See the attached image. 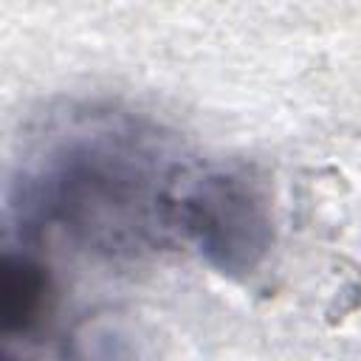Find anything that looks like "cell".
<instances>
[{"label": "cell", "instance_id": "cell-1", "mask_svg": "<svg viewBox=\"0 0 361 361\" xmlns=\"http://www.w3.org/2000/svg\"><path fill=\"white\" fill-rule=\"evenodd\" d=\"M189 164L141 118L71 116L20 172L11 203L20 237L56 231L104 259L178 248L175 200Z\"/></svg>", "mask_w": 361, "mask_h": 361}, {"label": "cell", "instance_id": "cell-3", "mask_svg": "<svg viewBox=\"0 0 361 361\" xmlns=\"http://www.w3.org/2000/svg\"><path fill=\"white\" fill-rule=\"evenodd\" d=\"M51 307V274L23 245H6L3 279H0V316L3 330L31 333L39 327Z\"/></svg>", "mask_w": 361, "mask_h": 361}, {"label": "cell", "instance_id": "cell-4", "mask_svg": "<svg viewBox=\"0 0 361 361\" xmlns=\"http://www.w3.org/2000/svg\"><path fill=\"white\" fill-rule=\"evenodd\" d=\"M6 361H11V358H6Z\"/></svg>", "mask_w": 361, "mask_h": 361}, {"label": "cell", "instance_id": "cell-2", "mask_svg": "<svg viewBox=\"0 0 361 361\" xmlns=\"http://www.w3.org/2000/svg\"><path fill=\"white\" fill-rule=\"evenodd\" d=\"M175 237L223 276L254 274L274 243L265 186L240 164L192 161L175 200Z\"/></svg>", "mask_w": 361, "mask_h": 361}]
</instances>
